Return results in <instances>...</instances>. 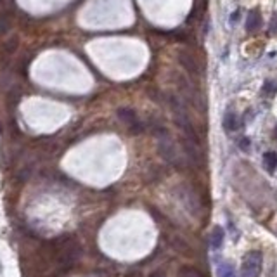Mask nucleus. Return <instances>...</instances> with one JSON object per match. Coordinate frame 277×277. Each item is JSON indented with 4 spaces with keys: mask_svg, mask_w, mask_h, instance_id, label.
<instances>
[{
    "mask_svg": "<svg viewBox=\"0 0 277 277\" xmlns=\"http://www.w3.org/2000/svg\"><path fill=\"white\" fill-rule=\"evenodd\" d=\"M172 109H173V122L177 123L178 129L185 134V137L192 138V140H198V137H196V130H194V127H192L191 120H189L187 113L184 111V106L178 103L175 97H172Z\"/></svg>",
    "mask_w": 277,
    "mask_h": 277,
    "instance_id": "1",
    "label": "nucleus"
},
{
    "mask_svg": "<svg viewBox=\"0 0 277 277\" xmlns=\"http://www.w3.org/2000/svg\"><path fill=\"white\" fill-rule=\"evenodd\" d=\"M262 264H264V258H262L260 251H250V253H246L243 258L239 277H258L262 272Z\"/></svg>",
    "mask_w": 277,
    "mask_h": 277,
    "instance_id": "2",
    "label": "nucleus"
},
{
    "mask_svg": "<svg viewBox=\"0 0 277 277\" xmlns=\"http://www.w3.org/2000/svg\"><path fill=\"white\" fill-rule=\"evenodd\" d=\"M118 116H120V120H122V122L129 127V130L134 134V136H137V134H140L142 130H144V125H142V122L137 118V115H136L134 109L122 108L118 111Z\"/></svg>",
    "mask_w": 277,
    "mask_h": 277,
    "instance_id": "3",
    "label": "nucleus"
},
{
    "mask_svg": "<svg viewBox=\"0 0 277 277\" xmlns=\"http://www.w3.org/2000/svg\"><path fill=\"white\" fill-rule=\"evenodd\" d=\"M178 61H180L182 66L187 69L189 73H192V75H198V73L201 71V68H199L198 57H196L194 54L191 52V50L182 49L180 52H178Z\"/></svg>",
    "mask_w": 277,
    "mask_h": 277,
    "instance_id": "4",
    "label": "nucleus"
},
{
    "mask_svg": "<svg viewBox=\"0 0 277 277\" xmlns=\"http://www.w3.org/2000/svg\"><path fill=\"white\" fill-rule=\"evenodd\" d=\"M262 26V12L258 9H253L250 14H248V19H246V30L250 31H257L258 28Z\"/></svg>",
    "mask_w": 277,
    "mask_h": 277,
    "instance_id": "5",
    "label": "nucleus"
},
{
    "mask_svg": "<svg viewBox=\"0 0 277 277\" xmlns=\"http://www.w3.org/2000/svg\"><path fill=\"white\" fill-rule=\"evenodd\" d=\"M264 165L265 168H267V172L274 173L276 168H277V152L274 151H269L264 154Z\"/></svg>",
    "mask_w": 277,
    "mask_h": 277,
    "instance_id": "6",
    "label": "nucleus"
},
{
    "mask_svg": "<svg viewBox=\"0 0 277 277\" xmlns=\"http://www.w3.org/2000/svg\"><path fill=\"white\" fill-rule=\"evenodd\" d=\"M238 127H239V122H238L236 113L229 111L224 118V129L227 130V132H234V130H238Z\"/></svg>",
    "mask_w": 277,
    "mask_h": 277,
    "instance_id": "7",
    "label": "nucleus"
},
{
    "mask_svg": "<svg viewBox=\"0 0 277 277\" xmlns=\"http://www.w3.org/2000/svg\"><path fill=\"white\" fill-rule=\"evenodd\" d=\"M222 241H224V231H222V227H215L213 232H211V238H210V243L213 248H220L222 246Z\"/></svg>",
    "mask_w": 277,
    "mask_h": 277,
    "instance_id": "8",
    "label": "nucleus"
},
{
    "mask_svg": "<svg viewBox=\"0 0 277 277\" xmlns=\"http://www.w3.org/2000/svg\"><path fill=\"white\" fill-rule=\"evenodd\" d=\"M218 277H236L232 265H229V264H224V265H222V267L218 269Z\"/></svg>",
    "mask_w": 277,
    "mask_h": 277,
    "instance_id": "9",
    "label": "nucleus"
},
{
    "mask_svg": "<svg viewBox=\"0 0 277 277\" xmlns=\"http://www.w3.org/2000/svg\"><path fill=\"white\" fill-rule=\"evenodd\" d=\"M9 28H10V19H9V16L3 14V16H0V36L5 35Z\"/></svg>",
    "mask_w": 277,
    "mask_h": 277,
    "instance_id": "10",
    "label": "nucleus"
},
{
    "mask_svg": "<svg viewBox=\"0 0 277 277\" xmlns=\"http://www.w3.org/2000/svg\"><path fill=\"white\" fill-rule=\"evenodd\" d=\"M16 49H17V38H16V36H12V38H10L9 42L5 43L3 50H5V54H12Z\"/></svg>",
    "mask_w": 277,
    "mask_h": 277,
    "instance_id": "11",
    "label": "nucleus"
},
{
    "mask_svg": "<svg viewBox=\"0 0 277 277\" xmlns=\"http://www.w3.org/2000/svg\"><path fill=\"white\" fill-rule=\"evenodd\" d=\"M271 33L277 35V12L274 14V17H272V21H271Z\"/></svg>",
    "mask_w": 277,
    "mask_h": 277,
    "instance_id": "12",
    "label": "nucleus"
},
{
    "mask_svg": "<svg viewBox=\"0 0 277 277\" xmlns=\"http://www.w3.org/2000/svg\"><path fill=\"white\" fill-rule=\"evenodd\" d=\"M272 90H274V83H271V82L265 83V87H264V94H265V96H267V94H269V96H272V94H274Z\"/></svg>",
    "mask_w": 277,
    "mask_h": 277,
    "instance_id": "13",
    "label": "nucleus"
},
{
    "mask_svg": "<svg viewBox=\"0 0 277 277\" xmlns=\"http://www.w3.org/2000/svg\"><path fill=\"white\" fill-rule=\"evenodd\" d=\"M239 16H241V12H239V10H236V12L231 16V21H232V23H234V21H238V17H239Z\"/></svg>",
    "mask_w": 277,
    "mask_h": 277,
    "instance_id": "14",
    "label": "nucleus"
},
{
    "mask_svg": "<svg viewBox=\"0 0 277 277\" xmlns=\"http://www.w3.org/2000/svg\"><path fill=\"white\" fill-rule=\"evenodd\" d=\"M248 145H250V142H248V138H243V140H241V147L244 149V151H246V149H248Z\"/></svg>",
    "mask_w": 277,
    "mask_h": 277,
    "instance_id": "15",
    "label": "nucleus"
},
{
    "mask_svg": "<svg viewBox=\"0 0 277 277\" xmlns=\"http://www.w3.org/2000/svg\"><path fill=\"white\" fill-rule=\"evenodd\" d=\"M276 138H277V127H276Z\"/></svg>",
    "mask_w": 277,
    "mask_h": 277,
    "instance_id": "16",
    "label": "nucleus"
}]
</instances>
